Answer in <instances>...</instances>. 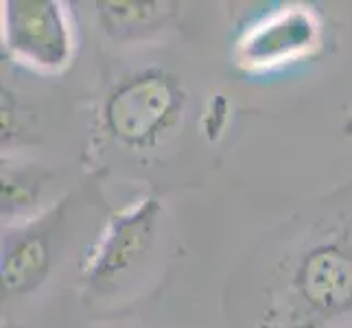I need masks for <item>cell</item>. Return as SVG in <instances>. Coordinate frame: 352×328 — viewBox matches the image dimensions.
<instances>
[{
    "label": "cell",
    "instance_id": "7a4b0ae2",
    "mask_svg": "<svg viewBox=\"0 0 352 328\" xmlns=\"http://www.w3.org/2000/svg\"><path fill=\"white\" fill-rule=\"evenodd\" d=\"M5 40L11 53L38 70H62L72 57L68 20L51 0H9Z\"/></svg>",
    "mask_w": 352,
    "mask_h": 328
},
{
    "label": "cell",
    "instance_id": "5b68a950",
    "mask_svg": "<svg viewBox=\"0 0 352 328\" xmlns=\"http://www.w3.org/2000/svg\"><path fill=\"white\" fill-rule=\"evenodd\" d=\"M318 40V20L307 9H289L254 29L241 46L248 64H276L302 53Z\"/></svg>",
    "mask_w": 352,
    "mask_h": 328
},
{
    "label": "cell",
    "instance_id": "52a82bcc",
    "mask_svg": "<svg viewBox=\"0 0 352 328\" xmlns=\"http://www.w3.org/2000/svg\"><path fill=\"white\" fill-rule=\"evenodd\" d=\"M101 20L112 35H133L153 29L164 16L160 3H99Z\"/></svg>",
    "mask_w": 352,
    "mask_h": 328
},
{
    "label": "cell",
    "instance_id": "6da1fadb",
    "mask_svg": "<svg viewBox=\"0 0 352 328\" xmlns=\"http://www.w3.org/2000/svg\"><path fill=\"white\" fill-rule=\"evenodd\" d=\"M177 81L162 70H144L129 77L110 94L105 123L112 136L129 147L151 144L182 109Z\"/></svg>",
    "mask_w": 352,
    "mask_h": 328
},
{
    "label": "cell",
    "instance_id": "ba28073f",
    "mask_svg": "<svg viewBox=\"0 0 352 328\" xmlns=\"http://www.w3.org/2000/svg\"><path fill=\"white\" fill-rule=\"evenodd\" d=\"M42 182L31 173H3V210H24L35 204L40 195Z\"/></svg>",
    "mask_w": 352,
    "mask_h": 328
},
{
    "label": "cell",
    "instance_id": "277c9868",
    "mask_svg": "<svg viewBox=\"0 0 352 328\" xmlns=\"http://www.w3.org/2000/svg\"><path fill=\"white\" fill-rule=\"evenodd\" d=\"M157 212L160 204L155 199H142L133 210L114 219L90 265L92 285H112L144 256L153 241Z\"/></svg>",
    "mask_w": 352,
    "mask_h": 328
},
{
    "label": "cell",
    "instance_id": "8992f818",
    "mask_svg": "<svg viewBox=\"0 0 352 328\" xmlns=\"http://www.w3.org/2000/svg\"><path fill=\"white\" fill-rule=\"evenodd\" d=\"M51 267V250L44 232H31L14 243L3 259V291L27 294L38 287Z\"/></svg>",
    "mask_w": 352,
    "mask_h": 328
},
{
    "label": "cell",
    "instance_id": "3957f363",
    "mask_svg": "<svg viewBox=\"0 0 352 328\" xmlns=\"http://www.w3.org/2000/svg\"><path fill=\"white\" fill-rule=\"evenodd\" d=\"M296 289L305 305L320 315H337L352 307V252L326 243L300 263Z\"/></svg>",
    "mask_w": 352,
    "mask_h": 328
}]
</instances>
